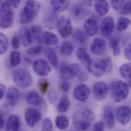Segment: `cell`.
Returning a JSON list of instances; mask_svg holds the SVG:
<instances>
[{"instance_id":"obj_1","label":"cell","mask_w":131,"mask_h":131,"mask_svg":"<svg viewBox=\"0 0 131 131\" xmlns=\"http://www.w3.org/2000/svg\"><path fill=\"white\" fill-rule=\"evenodd\" d=\"M88 72L96 78H102L105 74L111 73L113 68V63L111 58L91 59L87 64Z\"/></svg>"},{"instance_id":"obj_2","label":"cell","mask_w":131,"mask_h":131,"mask_svg":"<svg viewBox=\"0 0 131 131\" xmlns=\"http://www.w3.org/2000/svg\"><path fill=\"white\" fill-rule=\"evenodd\" d=\"M95 119V115L88 108H83L77 111L73 116V125L78 130H86L89 129Z\"/></svg>"},{"instance_id":"obj_3","label":"cell","mask_w":131,"mask_h":131,"mask_svg":"<svg viewBox=\"0 0 131 131\" xmlns=\"http://www.w3.org/2000/svg\"><path fill=\"white\" fill-rule=\"evenodd\" d=\"M41 9V4L36 0H28L20 14V22L22 25H27L38 17Z\"/></svg>"},{"instance_id":"obj_4","label":"cell","mask_w":131,"mask_h":131,"mask_svg":"<svg viewBox=\"0 0 131 131\" xmlns=\"http://www.w3.org/2000/svg\"><path fill=\"white\" fill-rule=\"evenodd\" d=\"M109 90L114 101L116 103H121L127 98L130 91V87L126 82L117 80L114 81L110 84Z\"/></svg>"},{"instance_id":"obj_5","label":"cell","mask_w":131,"mask_h":131,"mask_svg":"<svg viewBox=\"0 0 131 131\" xmlns=\"http://www.w3.org/2000/svg\"><path fill=\"white\" fill-rule=\"evenodd\" d=\"M15 13L13 8L5 2L2 3L0 10V26L2 29H7L12 26Z\"/></svg>"},{"instance_id":"obj_6","label":"cell","mask_w":131,"mask_h":131,"mask_svg":"<svg viewBox=\"0 0 131 131\" xmlns=\"http://www.w3.org/2000/svg\"><path fill=\"white\" fill-rule=\"evenodd\" d=\"M12 79L14 83L18 88L26 89L32 84V78L30 73L23 68H18L13 71Z\"/></svg>"},{"instance_id":"obj_7","label":"cell","mask_w":131,"mask_h":131,"mask_svg":"<svg viewBox=\"0 0 131 131\" xmlns=\"http://www.w3.org/2000/svg\"><path fill=\"white\" fill-rule=\"evenodd\" d=\"M56 29L61 38H68L74 32L71 18L65 15L59 17L56 21Z\"/></svg>"},{"instance_id":"obj_8","label":"cell","mask_w":131,"mask_h":131,"mask_svg":"<svg viewBox=\"0 0 131 131\" xmlns=\"http://www.w3.org/2000/svg\"><path fill=\"white\" fill-rule=\"evenodd\" d=\"M51 65V64H49L45 59L38 58L33 62L32 69L37 75L41 77H45L48 75L51 72L52 69Z\"/></svg>"},{"instance_id":"obj_9","label":"cell","mask_w":131,"mask_h":131,"mask_svg":"<svg viewBox=\"0 0 131 131\" xmlns=\"http://www.w3.org/2000/svg\"><path fill=\"white\" fill-rule=\"evenodd\" d=\"M81 71V67L78 64H69L61 68L60 70V75L62 80L69 81L74 78Z\"/></svg>"},{"instance_id":"obj_10","label":"cell","mask_w":131,"mask_h":131,"mask_svg":"<svg viewBox=\"0 0 131 131\" xmlns=\"http://www.w3.org/2000/svg\"><path fill=\"white\" fill-rule=\"evenodd\" d=\"M25 121L28 127H34L41 118V112L35 107H28L25 111Z\"/></svg>"},{"instance_id":"obj_11","label":"cell","mask_w":131,"mask_h":131,"mask_svg":"<svg viewBox=\"0 0 131 131\" xmlns=\"http://www.w3.org/2000/svg\"><path fill=\"white\" fill-rule=\"evenodd\" d=\"M26 102L32 106L38 107L41 109L45 110L47 108V103L45 99H43L36 91H31L27 93L25 96Z\"/></svg>"},{"instance_id":"obj_12","label":"cell","mask_w":131,"mask_h":131,"mask_svg":"<svg viewBox=\"0 0 131 131\" xmlns=\"http://www.w3.org/2000/svg\"><path fill=\"white\" fill-rule=\"evenodd\" d=\"M91 94V90L89 87L84 84H80L77 85L73 91L74 98L79 102H85L88 101Z\"/></svg>"},{"instance_id":"obj_13","label":"cell","mask_w":131,"mask_h":131,"mask_svg":"<svg viewBox=\"0 0 131 131\" xmlns=\"http://www.w3.org/2000/svg\"><path fill=\"white\" fill-rule=\"evenodd\" d=\"M131 118V109L126 105H121L116 110V119L122 126L129 124Z\"/></svg>"},{"instance_id":"obj_14","label":"cell","mask_w":131,"mask_h":131,"mask_svg":"<svg viewBox=\"0 0 131 131\" xmlns=\"http://www.w3.org/2000/svg\"><path fill=\"white\" fill-rule=\"evenodd\" d=\"M109 91V86L104 81L97 82L93 87L94 97L97 101H103L106 98Z\"/></svg>"},{"instance_id":"obj_15","label":"cell","mask_w":131,"mask_h":131,"mask_svg":"<svg viewBox=\"0 0 131 131\" xmlns=\"http://www.w3.org/2000/svg\"><path fill=\"white\" fill-rule=\"evenodd\" d=\"M100 28L103 36L110 38L114 30V18L111 16L105 17L101 22Z\"/></svg>"},{"instance_id":"obj_16","label":"cell","mask_w":131,"mask_h":131,"mask_svg":"<svg viewBox=\"0 0 131 131\" xmlns=\"http://www.w3.org/2000/svg\"><path fill=\"white\" fill-rule=\"evenodd\" d=\"M89 13L88 8L83 3L74 4L71 8V14L76 20L83 19Z\"/></svg>"},{"instance_id":"obj_17","label":"cell","mask_w":131,"mask_h":131,"mask_svg":"<svg viewBox=\"0 0 131 131\" xmlns=\"http://www.w3.org/2000/svg\"><path fill=\"white\" fill-rule=\"evenodd\" d=\"M103 118L104 121V124H106L107 127L109 130L114 129L115 127V119L116 117L114 115L113 108L109 106V105H106L105 107H104L103 108Z\"/></svg>"},{"instance_id":"obj_18","label":"cell","mask_w":131,"mask_h":131,"mask_svg":"<svg viewBox=\"0 0 131 131\" xmlns=\"http://www.w3.org/2000/svg\"><path fill=\"white\" fill-rule=\"evenodd\" d=\"M84 31L88 36H94L97 34L99 30V25L97 20L94 17H90L84 22Z\"/></svg>"},{"instance_id":"obj_19","label":"cell","mask_w":131,"mask_h":131,"mask_svg":"<svg viewBox=\"0 0 131 131\" xmlns=\"http://www.w3.org/2000/svg\"><path fill=\"white\" fill-rule=\"evenodd\" d=\"M106 48L107 45L105 40L101 38H96L92 41L90 46V50L93 54L100 56L104 54V53L106 51Z\"/></svg>"},{"instance_id":"obj_20","label":"cell","mask_w":131,"mask_h":131,"mask_svg":"<svg viewBox=\"0 0 131 131\" xmlns=\"http://www.w3.org/2000/svg\"><path fill=\"white\" fill-rule=\"evenodd\" d=\"M5 99H6V102H7L8 105H9L11 107H15L19 100L18 90L14 87L9 88L6 92Z\"/></svg>"},{"instance_id":"obj_21","label":"cell","mask_w":131,"mask_h":131,"mask_svg":"<svg viewBox=\"0 0 131 131\" xmlns=\"http://www.w3.org/2000/svg\"><path fill=\"white\" fill-rule=\"evenodd\" d=\"M18 36L20 38L21 43L23 47H28L33 43L30 28H28L27 27H24V28H21V30L19 31Z\"/></svg>"},{"instance_id":"obj_22","label":"cell","mask_w":131,"mask_h":131,"mask_svg":"<svg viewBox=\"0 0 131 131\" xmlns=\"http://www.w3.org/2000/svg\"><path fill=\"white\" fill-rule=\"evenodd\" d=\"M94 6L96 13L99 16L106 15L110 9V5L107 0H95Z\"/></svg>"},{"instance_id":"obj_23","label":"cell","mask_w":131,"mask_h":131,"mask_svg":"<svg viewBox=\"0 0 131 131\" xmlns=\"http://www.w3.org/2000/svg\"><path fill=\"white\" fill-rule=\"evenodd\" d=\"M21 127L20 118L15 114H12L8 117L5 124V130L8 131L19 130Z\"/></svg>"},{"instance_id":"obj_24","label":"cell","mask_w":131,"mask_h":131,"mask_svg":"<svg viewBox=\"0 0 131 131\" xmlns=\"http://www.w3.org/2000/svg\"><path fill=\"white\" fill-rule=\"evenodd\" d=\"M59 40L58 36L48 31H45L42 33V42L48 46H54L58 43Z\"/></svg>"},{"instance_id":"obj_25","label":"cell","mask_w":131,"mask_h":131,"mask_svg":"<svg viewBox=\"0 0 131 131\" xmlns=\"http://www.w3.org/2000/svg\"><path fill=\"white\" fill-rule=\"evenodd\" d=\"M70 0H51V5L54 11L61 12L68 9L70 6Z\"/></svg>"},{"instance_id":"obj_26","label":"cell","mask_w":131,"mask_h":131,"mask_svg":"<svg viewBox=\"0 0 131 131\" xmlns=\"http://www.w3.org/2000/svg\"><path fill=\"white\" fill-rule=\"evenodd\" d=\"M109 43L111 48L112 49V53L114 56H119L121 52V38L117 36L110 37Z\"/></svg>"},{"instance_id":"obj_27","label":"cell","mask_w":131,"mask_h":131,"mask_svg":"<svg viewBox=\"0 0 131 131\" xmlns=\"http://www.w3.org/2000/svg\"><path fill=\"white\" fill-rule=\"evenodd\" d=\"M30 31H31L33 42L38 43V44L41 43L42 42V31H41V26L38 25H34L31 27Z\"/></svg>"},{"instance_id":"obj_28","label":"cell","mask_w":131,"mask_h":131,"mask_svg":"<svg viewBox=\"0 0 131 131\" xmlns=\"http://www.w3.org/2000/svg\"><path fill=\"white\" fill-rule=\"evenodd\" d=\"M74 51V46L73 43L70 41H64L60 48L61 54L65 57H70L71 55H72Z\"/></svg>"},{"instance_id":"obj_29","label":"cell","mask_w":131,"mask_h":131,"mask_svg":"<svg viewBox=\"0 0 131 131\" xmlns=\"http://www.w3.org/2000/svg\"><path fill=\"white\" fill-rule=\"evenodd\" d=\"M70 107V101L67 95H63L60 98L57 105V111L59 113H66Z\"/></svg>"},{"instance_id":"obj_30","label":"cell","mask_w":131,"mask_h":131,"mask_svg":"<svg viewBox=\"0 0 131 131\" xmlns=\"http://www.w3.org/2000/svg\"><path fill=\"white\" fill-rule=\"evenodd\" d=\"M131 25V20L125 16L119 17L117 21V30L118 32H124Z\"/></svg>"},{"instance_id":"obj_31","label":"cell","mask_w":131,"mask_h":131,"mask_svg":"<svg viewBox=\"0 0 131 131\" xmlns=\"http://www.w3.org/2000/svg\"><path fill=\"white\" fill-rule=\"evenodd\" d=\"M76 57H77V58L80 61H81L83 63H86V64L89 63L91 61V56L88 54L87 49L84 48H82V47L79 48L77 50V51H76Z\"/></svg>"},{"instance_id":"obj_32","label":"cell","mask_w":131,"mask_h":131,"mask_svg":"<svg viewBox=\"0 0 131 131\" xmlns=\"http://www.w3.org/2000/svg\"><path fill=\"white\" fill-rule=\"evenodd\" d=\"M87 34L84 31L80 29V28H77L74 30V31L73 32V38L75 39V41L77 42H78L79 44L84 45L86 43V41H88V37H87Z\"/></svg>"},{"instance_id":"obj_33","label":"cell","mask_w":131,"mask_h":131,"mask_svg":"<svg viewBox=\"0 0 131 131\" xmlns=\"http://www.w3.org/2000/svg\"><path fill=\"white\" fill-rule=\"evenodd\" d=\"M55 124L58 129L59 130H66L69 126V120L66 116L60 115L58 116L55 119Z\"/></svg>"},{"instance_id":"obj_34","label":"cell","mask_w":131,"mask_h":131,"mask_svg":"<svg viewBox=\"0 0 131 131\" xmlns=\"http://www.w3.org/2000/svg\"><path fill=\"white\" fill-rule=\"evenodd\" d=\"M119 73H120V75H121L123 78H124V79L130 78L131 62L125 63V64H122V65L119 68Z\"/></svg>"},{"instance_id":"obj_35","label":"cell","mask_w":131,"mask_h":131,"mask_svg":"<svg viewBox=\"0 0 131 131\" xmlns=\"http://www.w3.org/2000/svg\"><path fill=\"white\" fill-rule=\"evenodd\" d=\"M9 61H10V64L12 67L15 68V67L18 66L21 61V54L18 51H12L9 55Z\"/></svg>"},{"instance_id":"obj_36","label":"cell","mask_w":131,"mask_h":131,"mask_svg":"<svg viewBox=\"0 0 131 131\" xmlns=\"http://www.w3.org/2000/svg\"><path fill=\"white\" fill-rule=\"evenodd\" d=\"M46 55L48 59V61L51 64L52 67L57 68L58 65V56L55 53V51L53 49H48L46 51Z\"/></svg>"},{"instance_id":"obj_37","label":"cell","mask_w":131,"mask_h":131,"mask_svg":"<svg viewBox=\"0 0 131 131\" xmlns=\"http://www.w3.org/2000/svg\"><path fill=\"white\" fill-rule=\"evenodd\" d=\"M8 48V40L5 35L3 33L0 34V54H4Z\"/></svg>"},{"instance_id":"obj_38","label":"cell","mask_w":131,"mask_h":131,"mask_svg":"<svg viewBox=\"0 0 131 131\" xmlns=\"http://www.w3.org/2000/svg\"><path fill=\"white\" fill-rule=\"evenodd\" d=\"M42 52V47L41 45H35L26 50V54L29 56H37Z\"/></svg>"},{"instance_id":"obj_39","label":"cell","mask_w":131,"mask_h":131,"mask_svg":"<svg viewBox=\"0 0 131 131\" xmlns=\"http://www.w3.org/2000/svg\"><path fill=\"white\" fill-rule=\"evenodd\" d=\"M38 87H39V89H40V91L41 92V94H45L49 89L50 83L46 79H41L38 82Z\"/></svg>"},{"instance_id":"obj_40","label":"cell","mask_w":131,"mask_h":131,"mask_svg":"<svg viewBox=\"0 0 131 131\" xmlns=\"http://www.w3.org/2000/svg\"><path fill=\"white\" fill-rule=\"evenodd\" d=\"M124 53L126 58L129 61H131V36L127 39V41L125 42Z\"/></svg>"},{"instance_id":"obj_41","label":"cell","mask_w":131,"mask_h":131,"mask_svg":"<svg viewBox=\"0 0 131 131\" xmlns=\"http://www.w3.org/2000/svg\"><path fill=\"white\" fill-rule=\"evenodd\" d=\"M111 3L114 10L120 11L126 3V0H111Z\"/></svg>"},{"instance_id":"obj_42","label":"cell","mask_w":131,"mask_h":131,"mask_svg":"<svg viewBox=\"0 0 131 131\" xmlns=\"http://www.w3.org/2000/svg\"><path fill=\"white\" fill-rule=\"evenodd\" d=\"M53 129V124L51 119L49 118H45L42 123L41 125V130H52Z\"/></svg>"},{"instance_id":"obj_43","label":"cell","mask_w":131,"mask_h":131,"mask_svg":"<svg viewBox=\"0 0 131 131\" xmlns=\"http://www.w3.org/2000/svg\"><path fill=\"white\" fill-rule=\"evenodd\" d=\"M120 11L123 15H131V0L126 2Z\"/></svg>"},{"instance_id":"obj_44","label":"cell","mask_w":131,"mask_h":131,"mask_svg":"<svg viewBox=\"0 0 131 131\" xmlns=\"http://www.w3.org/2000/svg\"><path fill=\"white\" fill-rule=\"evenodd\" d=\"M47 98H48V101L50 104H55V102L58 100V94L54 91H51L48 93Z\"/></svg>"},{"instance_id":"obj_45","label":"cell","mask_w":131,"mask_h":131,"mask_svg":"<svg viewBox=\"0 0 131 131\" xmlns=\"http://www.w3.org/2000/svg\"><path fill=\"white\" fill-rule=\"evenodd\" d=\"M20 42H21V40H20L19 36L14 35L12 38V41H11L12 47L15 49H18L20 47Z\"/></svg>"},{"instance_id":"obj_46","label":"cell","mask_w":131,"mask_h":131,"mask_svg":"<svg viewBox=\"0 0 131 131\" xmlns=\"http://www.w3.org/2000/svg\"><path fill=\"white\" fill-rule=\"evenodd\" d=\"M59 88H60V90H61L62 92L66 93V92L69 91V90H70V88H71V84H70V83H69L68 81L63 80V81L61 82V84H60V85H59Z\"/></svg>"},{"instance_id":"obj_47","label":"cell","mask_w":131,"mask_h":131,"mask_svg":"<svg viewBox=\"0 0 131 131\" xmlns=\"http://www.w3.org/2000/svg\"><path fill=\"white\" fill-rule=\"evenodd\" d=\"M104 127H105L104 123L102 121H100V122H97L94 124L93 130L95 131H103L104 130Z\"/></svg>"},{"instance_id":"obj_48","label":"cell","mask_w":131,"mask_h":131,"mask_svg":"<svg viewBox=\"0 0 131 131\" xmlns=\"http://www.w3.org/2000/svg\"><path fill=\"white\" fill-rule=\"evenodd\" d=\"M5 2L11 5L13 8H16L18 6L21 0H5Z\"/></svg>"},{"instance_id":"obj_49","label":"cell","mask_w":131,"mask_h":131,"mask_svg":"<svg viewBox=\"0 0 131 131\" xmlns=\"http://www.w3.org/2000/svg\"><path fill=\"white\" fill-rule=\"evenodd\" d=\"M6 94V87L4 84H0V100H2Z\"/></svg>"},{"instance_id":"obj_50","label":"cell","mask_w":131,"mask_h":131,"mask_svg":"<svg viewBox=\"0 0 131 131\" xmlns=\"http://www.w3.org/2000/svg\"><path fill=\"white\" fill-rule=\"evenodd\" d=\"M5 117H4V114L2 113L0 114V128L1 129H4L5 128Z\"/></svg>"},{"instance_id":"obj_51","label":"cell","mask_w":131,"mask_h":131,"mask_svg":"<svg viewBox=\"0 0 131 131\" xmlns=\"http://www.w3.org/2000/svg\"><path fill=\"white\" fill-rule=\"evenodd\" d=\"M129 84V87L131 88V78L130 79V81H129V84Z\"/></svg>"}]
</instances>
